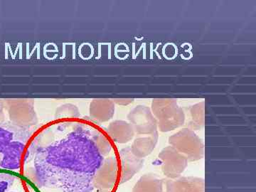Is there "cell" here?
Returning <instances> with one entry per match:
<instances>
[{
	"label": "cell",
	"mask_w": 256,
	"mask_h": 192,
	"mask_svg": "<svg viewBox=\"0 0 256 192\" xmlns=\"http://www.w3.org/2000/svg\"><path fill=\"white\" fill-rule=\"evenodd\" d=\"M102 192H112V190H110V191Z\"/></svg>",
	"instance_id": "cell-15"
},
{
	"label": "cell",
	"mask_w": 256,
	"mask_h": 192,
	"mask_svg": "<svg viewBox=\"0 0 256 192\" xmlns=\"http://www.w3.org/2000/svg\"><path fill=\"white\" fill-rule=\"evenodd\" d=\"M164 181L156 174L143 175L134 184L132 192H162Z\"/></svg>",
	"instance_id": "cell-10"
},
{
	"label": "cell",
	"mask_w": 256,
	"mask_h": 192,
	"mask_svg": "<svg viewBox=\"0 0 256 192\" xmlns=\"http://www.w3.org/2000/svg\"><path fill=\"white\" fill-rule=\"evenodd\" d=\"M166 192H205V181L196 176H180L168 180Z\"/></svg>",
	"instance_id": "cell-9"
},
{
	"label": "cell",
	"mask_w": 256,
	"mask_h": 192,
	"mask_svg": "<svg viewBox=\"0 0 256 192\" xmlns=\"http://www.w3.org/2000/svg\"><path fill=\"white\" fill-rule=\"evenodd\" d=\"M133 130L138 134H153L156 132L158 122L148 108H140L129 116Z\"/></svg>",
	"instance_id": "cell-8"
},
{
	"label": "cell",
	"mask_w": 256,
	"mask_h": 192,
	"mask_svg": "<svg viewBox=\"0 0 256 192\" xmlns=\"http://www.w3.org/2000/svg\"><path fill=\"white\" fill-rule=\"evenodd\" d=\"M16 176L8 170L0 169V192H8L12 186Z\"/></svg>",
	"instance_id": "cell-13"
},
{
	"label": "cell",
	"mask_w": 256,
	"mask_h": 192,
	"mask_svg": "<svg viewBox=\"0 0 256 192\" xmlns=\"http://www.w3.org/2000/svg\"><path fill=\"white\" fill-rule=\"evenodd\" d=\"M158 138V132L152 134L150 137L138 138L130 148L131 152L140 159L149 156L156 148Z\"/></svg>",
	"instance_id": "cell-11"
},
{
	"label": "cell",
	"mask_w": 256,
	"mask_h": 192,
	"mask_svg": "<svg viewBox=\"0 0 256 192\" xmlns=\"http://www.w3.org/2000/svg\"><path fill=\"white\" fill-rule=\"evenodd\" d=\"M118 163L114 156L104 160L94 178V188L98 192L110 191L119 178Z\"/></svg>",
	"instance_id": "cell-4"
},
{
	"label": "cell",
	"mask_w": 256,
	"mask_h": 192,
	"mask_svg": "<svg viewBox=\"0 0 256 192\" xmlns=\"http://www.w3.org/2000/svg\"><path fill=\"white\" fill-rule=\"evenodd\" d=\"M0 128V169L20 170L23 164L24 140L26 136L16 139L20 131Z\"/></svg>",
	"instance_id": "cell-2"
},
{
	"label": "cell",
	"mask_w": 256,
	"mask_h": 192,
	"mask_svg": "<svg viewBox=\"0 0 256 192\" xmlns=\"http://www.w3.org/2000/svg\"><path fill=\"white\" fill-rule=\"evenodd\" d=\"M121 162V172L119 184L127 182L134 176L144 164V160L140 159L132 154L130 148H124L120 152Z\"/></svg>",
	"instance_id": "cell-7"
},
{
	"label": "cell",
	"mask_w": 256,
	"mask_h": 192,
	"mask_svg": "<svg viewBox=\"0 0 256 192\" xmlns=\"http://www.w3.org/2000/svg\"><path fill=\"white\" fill-rule=\"evenodd\" d=\"M108 138L86 124H74L65 136L47 143L36 139L25 152L32 162L26 178L38 188L62 192H94L96 172L109 154Z\"/></svg>",
	"instance_id": "cell-1"
},
{
	"label": "cell",
	"mask_w": 256,
	"mask_h": 192,
	"mask_svg": "<svg viewBox=\"0 0 256 192\" xmlns=\"http://www.w3.org/2000/svg\"><path fill=\"white\" fill-rule=\"evenodd\" d=\"M168 104L165 102L166 106L161 104L160 106L153 107V112L159 120L158 126L162 132L173 130L182 126L184 122L183 111L178 108V106L173 104L170 106Z\"/></svg>",
	"instance_id": "cell-6"
},
{
	"label": "cell",
	"mask_w": 256,
	"mask_h": 192,
	"mask_svg": "<svg viewBox=\"0 0 256 192\" xmlns=\"http://www.w3.org/2000/svg\"><path fill=\"white\" fill-rule=\"evenodd\" d=\"M159 158L162 161L163 173L170 180L180 178L188 166V159L173 146L164 148L160 152Z\"/></svg>",
	"instance_id": "cell-5"
},
{
	"label": "cell",
	"mask_w": 256,
	"mask_h": 192,
	"mask_svg": "<svg viewBox=\"0 0 256 192\" xmlns=\"http://www.w3.org/2000/svg\"></svg>",
	"instance_id": "cell-16"
},
{
	"label": "cell",
	"mask_w": 256,
	"mask_h": 192,
	"mask_svg": "<svg viewBox=\"0 0 256 192\" xmlns=\"http://www.w3.org/2000/svg\"><path fill=\"white\" fill-rule=\"evenodd\" d=\"M170 143L190 161H196L203 158V142L191 130H182L170 138Z\"/></svg>",
	"instance_id": "cell-3"
},
{
	"label": "cell",
	"mask_w": 256,
	"mask_h": 192,
	"mask_svg": "<svg viewBox=\"0 0 256 192\" xmlns=\"http://www.w3.org/2000/svg\"><path fill=\"white\" fill-rule=\"evenodd\" d=\"M192 117L195 122V126L200 128L204 126V118L203 109H195L192 110Z\"/></svg>",
	"instance_id": "cell-14"
},
{
	"label": "cell",
	"mask_w": 256,
	"mask_h": 192,
	"mask_svg": "<svg viewBox=\"0 0 256 192\" xmlns=\"http://www.w3.org/2000/svg\"><path fill=\"white\" fill-rule=\"evenodd\" d=\"M108 132L116 142H127L134 136V130L132 126L122 121H116L111 124Z\"/></svg>",
	"instance_id": "cell-12"
}]
</instances>
